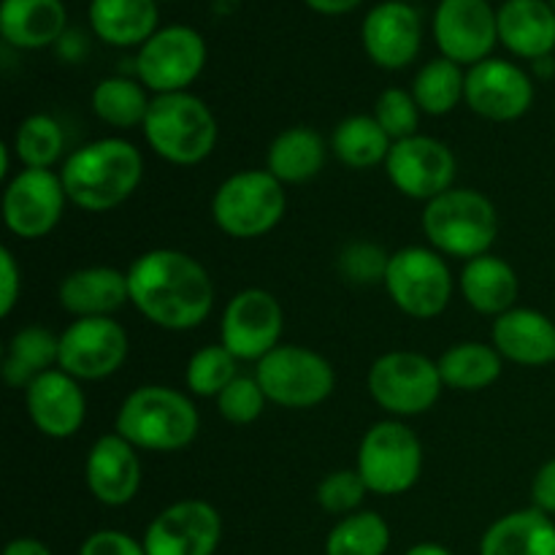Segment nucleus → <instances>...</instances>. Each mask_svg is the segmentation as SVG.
<instances>
[{
  "label": "nucleus",
  "instance_id": "obj_47",
  "mask_svg": "<svg viewBox=\"0 0 555 555\" xmlns=\"http://www.w3.org/2000/svg\"><path fill=\"white\" fill-rule=\"evenodd\" d=\"M404 555H455V553L448 551L444 545H437V542H417V545H412Z\"/></svg>",
  "mask_w": 555,
  "mask_h": 555
},
{
  "label": "nucleus",
  "instance_id": "obj_35",
  "mask_svg": "<svg viewBox=\"0 0 555 555\" xmlns=\"http://www.w3.org/2000/svg\"><path fill=\"white\" fill-rule=\"evenodd\" d=\"M390 547V526L374 509L345 515L325 540V555H385Z\"/></svg>",
  "mask_w": 555,
  "mask_h": 555
},
{
  "label": "nucleus",
  "instance_id": "obj_15",
  "mask_svg": "<svg viewBox=\"0 0 555 555\" xmlns=\"http://www.w3.org/2000/svg\"><path fill=\"white\" fill-rule=\"evenodd\" d=\"M285 331L282 304L260 287L236 293L222 309L220 345H225L238 361H263L276 350Z\"/></svg>",
  "mask_w": 555,
  "mask_h": 555
},
{
  "label": "nucleus",
  "instance_id": "obj_6",
  "mask_svg": "<svg viewBox=\"0 0 555 555\" xmlns=\"http://www.w3.org/2000/svg\"><path fill=\"white\" fill-rule=\"evenodd\" d=\"M287 209L285 184L269 171L247 168L236 171L217 188L211 198V217L225 236L260 238L274 231Z\"/></svg>",
  "mask_w": 555,
  "mask_h": 555
},
{
  "label": "nucleus",
  "instance_id": "obj_49",
  "mask_svg": "<svg viewBox=\"0 0 555 555\" xmlns=\"http://www.w3.org/2000/svg\"><path fill=\"white\" fill-rule=\"evenodd\" d=\"M401 3H415V0H401Z\"/></svg>",
  "mask_w": 555,
  "mask_h": 555
},
{
  "label": "nucleus",
  "instance_id": "obj_40",
  "mask_svg": "<svg viewBox=\"0 0 555 555\" xmlns=\"http://www.w3.org/2000/svg\"><path fill=\"white\" fill-rule=\"evenodd\" d=\"M390 255L374 242H352L339 253V274L352 285H385Z\"/></svg>",
  "mask_w": 555,
  "mask_h": 555
},
{
  "label": "nucleus",
  "instance_id": "obj_41",
  "mask_svg": "<svg viewBox=\"0 0 555 555\" xmlns=\"http://www.w3.org/2000/svg\"><path fill=\"white\" fill-rule=\"evenodd\" d=\"M369 488L358 469H336L318 486V504L331 515H352L366 499Z\"/></svg>",
  "mask_w": 555,
  "mask_h": 555
},
{
  "label": "nucleus",
  "instance_id": "obj_33",
  "mask_svg": "<svg viewBox=\"0 0 555 555\" xmlns=\"http://www.w3.org/2000/svg\"><path fill=\"white\" fill-rule=\"evenodd\" d=\"M150 106V90L130 76H108V79L98 81L95 90H92L95 117L119 130L144 128Z\"/></svg>",
  "mask_w": 555,
  "mask_h": 555
},
{
  "label": "nucleus",
  "instance_id": "obj_4",
  "mask_svg": "<svg viewBox=\"0 0 555 555\" xmlns=\"http://www.w3.org/2000/svg\"><path fill=\"white\" fill-rule=\"evenodd\" d=\"M423 236L444 258L475 260L491 253L499 236V211L486 193L453 188L423 209Z\"/></svg>",
  "mask_w": 555,
  "mask_h": 555
},
{
  "label": "nucleus",
  "instance_id": "obj_11",
  "mask_svg": "<svg viewBox=\"0 0 555 555\" xmlns=\"http://www.w3.org/2000/svg\"><path fill=\"white\" fill-rule=\"evenodd\" d=\"M206 41L195 27L168 25L160 27L133 60L135 79L155 95L188 92L190 85L206 68Z\"/></svg>",
  "mask_w": 555,
  "mask_h": 555
},
{
  "label": "nucleus",
  "instance_id": "obj_46",
  "mask_svg": "<svg viewBox=\"0 0 555 555\" xmlns=\"http://www.w3.org/2000/svg\"><path fill=\"white\" fill-rule=\"evenodd\" d=\"M3 555H52L41 540H33V537H16L9 545L3 547Z\"/></svg>",
  "mask_w": 555,
  "mask_h": 555
},
{
  "label": "nucleus",
  "instance_id": "obj_43",
  "mask_svg": "<svg viewBox=\"0 0 555 555\" xmlns=\"http://www.w3.org/2000/svg\"><path fill=\"white\" fill-rule=\"evenodd\" d=\"M22 293V269L9 247L0 249V318L14 312Z\"/></svg>",
  "mask_w": 555,
  "mask_h": 555
},
{
  "label": "nucleus",
  "instance_id": "obj_31",
  "mask_svg": "<svg viewBox=\"0 0 555 555\" xmlns=\"http://www.w3.org/2000/svg\"><path fill=\"white\" fill-rule=\"evenodd\" d=\"M439 374H442L444 388L464 390V393H475V390H486L502 377L504 358L493 345H482V341H459V345L448 347L442 358L437 361Z\"/></svg>",
  "mask_w": 555,
  "mask_h": 555
},
{
  "label": "nucleus",
  "instance_id": "obj_44",
  "mask_svg": "<svg viewBox=\"0 0 555 555\" xmlns=\"http://www.w3.org/2000/svg\"><path fill=\"white\" fill-rule=\"evenodd\" d=\"M531 502L537 509L547 513L553 518L555 515V459L540 466V472L534 475L531 482Z\"/></svg>",
  "mask_w": 555,
  "mask_h": 555
},
{
  "label": "nucleus",
  "instance_id": "obj_1",
  "mask_svg": "<svg viewBox=\"0 0 555 555\" xmlns=\"http://www.w3.org/2000/svg\"><path fill=\"white\" fill-rule=\"evenodd\" d=\"M130 304L163 331H193L215 309V282L201 260L182 249L157 247L128 269Z\"/></svg>",
  "mask_w": 555,
  "mask_h": 555
},
{
  "label": "nucleus",
  "instance_id": "obj_14",
  "mask_svg": "<svg viewBox=\"0 0 555 555\" xmlns=\"http://www.w3.org/2000/svg\"><path fill=\"white\" fill-rule=\"evenodd\" d=\"M385 173L404 198L428 204L453 190L459 160L444 141L417 133L390 146Z\"/></svg>",
  "mask_w": 555,
  "mask_h": 555
},
{
  "label": "nucleus",
  "instance_id": "obj_7",
  "mask_svg": "<svg viewBox=\"0 0 555 555\" xmlns=\"http://www.w3.org/2000/svg\"><path fill=\"white\" fill-rule=\"evenodd\" d=\"M356 469L369 493L401 496L412 491L423 472V444L401 421H379L363 434Z\"/></svg>",
  "mask_w": 555,
  "mask_h": 555
},
{
  "label": "nucleus",
  "instance_id": "obj_16",
  "mask_svg": "<svg viewBox=\"0 0 555 555\" xmlns=\"http://www.w3.org/2000/svg\"><path fill=\"white\" fill-rule=\"evenodd\" d=\"M434 41L442 57L477 65L493 57L499 43V16L488 0H439L434 11Z\"/></svg>",
  "mask_w": 555,
  "mask_h": 555
},
{
  "label": "nucleus",
  "instance_id": "obj_2",
  "mask_svg": "<svg viewBox=\"0 0 555 555\" xmlns=\"http://www.w3.org/2000/svg\"><path fill=\"white\" fill-rule=\"evenodd\" d=\"M144 177V157L128 139L90 141L70 152L63 163V188L68 201L79 209L101 215L122 206L139 190Z\"/></svg>",
  "mask_w": 555,
  "mask_h": 555
},
{
  "label": "nucleus",
  "instance_id": "obj_17",
  "mask_svg": "<svg viewBox=\"0 0 555 555\" xmlns=\"http://www.w3.org/2000/svg\"><path fill=\"white\" fill-rule=\"evenodd\" d=\"M222 540V518L204 499L168 504L144 531L146 555H215Z\"/></svg>",
  "mask_w": 555,
  "mask_h": 555
},
{
  "label": "nucleus",
  "instance_id": "obj_5",
  "mask_svg": "<svg viewBox=\"0 0 555 555\" xmlns=\"http://www.w3.org/2000/svg\"><path fill=\"white\" fill-rule=\"evenodd\" d=\"M141 130L152 152L171 166H198L215 152L220 139L215 112L190 90L152 98Z\"/></svg>",
  "mask_w": 555,
  "mask_h": 555
},
{
  "label": "nucleus",
  "instance_id": "obj_9",
  "mask_svg": "<svg viewBox=\"0 0 555 555\" xmlns=\"http://www.w3.org/2000/svg\"><path fill=\"white\" fill-rule=\"evenodd\" d=\"M266 399L285 410H312L331 399L336 374L328 358L301 345H280L255 366Z\"/></svg>",
  "mask_w": 555,
  "mask_h": 555
},
{
  "label": "nucleus",
  "instance_id": "obj_19",
  "mask_svg": "<svg viewBox=\"0 0 555 555\" xmlns=\"http://www.w3.org/2000/svg\"><path fill=\"white\" fill-rule=\"evenodd\" d=\"M363 52L377 68L401 70L415 63L423 47L421 11L412 3L385 0L377 3L361 25Z\"/></svg>",
  "mask_w": 555,
  "mask_h": 555
},
{
  "label": "nucleus",
  "instance_id": "obj_42",
  "mask_svg": "<svg viewBox=\"0 0 555 555\" xmlns=\"http://www.w3.org/2000/svg\"><path fill=\"white\" fill-rule=\"evenodd\" d=\"M79 555H146L144 542L133 540L130 534L117 529H101L92 531L85 542H81Z\"/></svg>",
  "mask_w": 555,
  "mask_h": 555
},
{
  "label": "nucleus",
  "instance_id": "obj_23",
  "mask_svg": "<svg viewBox=\"0 0 555 555\" xmlns=\"http://www.w3.org/2000/svg\"><path fill=\"white\" fill-rule=\"evenodd\" d=\"M60 307L79 318H112L130 301L128 271L112 266H87L63 276L57 287Z\"/></svg>",
  "mask_w": 555,
  "mask_h": 555
},
{
  "label": "nucleus",
  "instance_id": "obj_8",
  "mask_svg": "<svg viewBox=\"0 0 555 555\" xmlns=\"http://www.w3.org/2000/svg\"><path fill=\"white\" fill-rule=\"evenodd\" d=\"M366 385L374 404L393 417L426 415L444 390L437 361L412 350L379 356L369 369Z\"/></svg>",
  "mask_w": 555,
  "mask_h": 555
},
{
  "label": "nucleus",
  "instance_id": "obj_32",
  "mask_svg": "<svg viewBox=\"0 0 555 555\" xmlns=\"http://www.w3.org/2000/svg\"><path fill=\"white\" fill-rule=\"evenodd\" d=\"M390 135L385 133L383 125L374 119V114H352V117L341 119L334 128L331 135V152L339 157V163H345L347 168H374L390 155Z\"/></svg>",
  "mask_w": 555,
  "mask_h": 555
},
{
  "label": "nucleus",
  "instance_id": "obj_22",
  "mask_svg": "<svg viewBox=\"0 0 555 555\" xmlns=\"http://www.w3.org/2000/svg\"><path fill=\"white\" fill-rule=\"evenodd\" d=\"M491 345L504 361L540 369L555 363V323L529 307L499 314L491 328Z\"/></svg>",
  "mask_w": 555,
  "mask_h": 555
},
{
  "label": "nucleus",
  "instance_id": "obj_38",
  "mask_svg": "<svg viewBox=\"0 0 555 555\" xmlns=\"http://www.w3.org/2000/svg\"><path fill=\"white\" fill-rule=\"evenodd\" d=\"M421 106L415 103L410 90L401 87H388L379 92L377 103H374V119L383 125L390 141H404L410 135H417V125H421Z\"/></svg>",
  "mask_w": 555,
  "mask_h": 555
},
{
  "label": "nucleus",
  "instance_id": "obj_24",
  "mask_svg": "<svg viewBox=\"0 0 555 555\" xmlns=\"http://www.w3.org/2000/svg\"><path fill=\"white\" fill-rule=\"evenodd\" d=\"M499 43L520 60L555 54V11L547 0H504L496 9Z\"/></svg>",
  "mask_w": 555,
  "mask_h": 555
},
{
  "label": "nucleus",
  "instance_id": "obj_10",
  "mask_svg": "<svg viewBox=\"0 0 555 555\" xmlns=\"http://www.w3.org/2000/svg\"><path fill=\"white\" fill-rule=\"evenodd\" d=\"M453 271L437 249L404 247L390 255L385 291L390 301L410 318H439L453 298Z\"/></svg>",
  "mask_w": 555,
  "mask_h": 555
},
{
  "label": "nucleus",
  "instance_id": "obj_3",
  "mask_svg": "<svg viewBox=\"0 0 555 555\" xmlns=\"http://www.w3.org/2000/svg\"><path fill=\"white\" fill-rule=\"evenodd\" d=\"M193 399L168 385H141L119 404L114 431L146 453H179L198 437Z\"/></svg>",
  "mask_w": 555,
  "mask_h": 555
},
{
  "label": "nucleus",
  "instance_id": "obj_45",
  "mask_svg": "<svg viewBox=\"0 0 555 555\" xmlns=\"http://www.w3.org/2000/svg\"><path fill=\"white\" fill-rule=\"evenodd\" d=\"M314 14H323V16H341V14H350L356 11L363 0H304Z\"/></svg>",
  "mask_w": 555,
  "mask_h": 555
},
{
  "label": "nucleus",
  "instance_id": "obj_48",
  "mask_svg": "<svg viewBox=\"0 0 555 555\" xmlns=\"http://www.w3.org/2000/svg\"><path fill=\"white\" fill-rule=\"evenodd\" d=\"M547 3H551V5H553V11H555V0H547Z\"/></svg>",
  "mask_w": 555,
  "mask_h": 555
},
{
  "label": "nucleus",
  "instance_id": "obj_28",
  "mask_svg": "<svg viewBox=\"0 0 555 555\" xmlns=\"http://www.w3.org/2000/svg\"><path fill=\"white\" fill-rule=\"evenodd\" d=\"M480 555H555V520L542 509H515L488 526Z\"/></svg>",
  "mask_w": 555,
  "mask_h": 555
},
{
  "label": "nucleus",
  "instance_id": "obj_30",
  "mask_svg": "<svg viewBox=\"0 0 555 555\" xmlns=\"http://www.w3.org/2000/svg\"><path fill=\"white\" fill-rule=\"evenodd\" d=\"M60 363V336L41 325H25L11 336L3 356V379L11 388L25 390L33 379L52 372Z\"/></svg>",
  "mask_w": 555,
  "mask_h": 555
},
{
  "label": "nucleus",
  "instance_id": "obj_21",
  "mask_svg": "<svg viewBox=\"0 0 555 555\" xmlns=\"http://www.w3.org/2000/svg\"><path fill=\"white\" fill-rule=\"evenodd\" d=\"M85 482L101 504L125 507L133 502L141 488L139 450L117 431L103 434L87 453Z\"/></svg>",
  "mask_w": 555,
  "mask_h": 555
},
{
  "label": "nucleus",
  "instance_id": "obj_37",
  "mask_svg": "<svg viewBox=\"0 0 555 555\" xmlns=\"http://www.w3.org/2000/svg\"><path fill=\"white\" fill-rule=\"evenodd\" d=\"M238 377V358L225 345H206L188 361L184 385L193 396L217 399Z\"/></svg>",
  "mask_w": 555,
  "mask_h": 555
},
{
  "label": "nucleus",
  "instance_id": "obj_26",
  "mask_svg": "<svg viewBox=\"0 0 555 555\" xmlns=\"http://www.w3.org/2000/svg\"><path fill=\"white\" fill-rule=\"evenodd\" d=\"M459 287L464 301L475 312L488 314L496 320L499 314L515 309L520 296L518 271L499 255H480L475 260H466L464 271L459 276Z\"/></svg>",
  "mask_w": 555,
  "mask_h": 555
},
{
  "label": "nucleus",
  "instance_id": "obj_13",
  "mask_svg": "<svg viewBox=\"0 0 555 555\" xmlns=\"http://www.w3.org/2000/svg\"><path fill=\"white\" fill-rule=\"evenodd\" d=\"M130 352L128 331L114 318H79L60 334V363L74 379L98 383L125 366Z\"/></svg>",
  "mask_w": 555,
  "mask_h": 555
},
{
  "label": "nucleus",
  "instance_id": "obj_29",
  "mask_svg": "<svg viewBox=\"0 0 555 555\" xmlns=\"http://www.w3.org/2000/svg\"><path fill=\"white\" fill-rule=\"evenodd\" d=\"M328 157V144L323 135L307 125L287 128L271 141L266 155V171L282 184H304L318 177Z\"/></svg>",
  "mask_w": 555,
  "mask_h": 555
},
{
  "label": "nucleus",
  "instance_id": "obj_34",
  "mask_svg": "<svg viewBox=\"0 0 555 555\" xmlns=\"http://www.w3.org/2000/svg\"><path fill=\"white\" fill-rule=\"evenodd\" d=\"M466 70L448 57H434L412 79V98L428 117H444L464 101Z\"/></svg>",
  "mask_w": 555,
  "mask_h": 555
},
{
  "label": "nucleus",
  "instance_id": "obj_18",
  "mask_svg": "<svg viewBox=\"0 0 555 555\" xmlns=\"http://www.w3.org/2000/svg\"><path fill=\"white\" fill-rule=\"evenodd\" d=\"M464 101L477 117L513 122L534 106V81L520 65L488 57L466 70Z\"/></svg>",
  "mask_w": 555,
  "mask_h": 555
},
{
  "label": "nucleus",
  "instance_id": "obj_39",
  "mask_svg": "<svg viewBox=\"0 0 555 555\" xmlns=\"http://www.w3.org/2000/svg\"><path fill=\"white\" fill-rule=\"evenodd\" d=\"M266 404H269V399H266L258 377H244V374H238V377L217 396V410H220V415L225 417L228 423H233V426H249V423H255L263 415Z\"/></svg>",
  "mask_w": 555,
  "mask_h": 555
},
{
  "label": "nucleus",
  "instance_id": "obj_27",
  "mask_svg": "<svg viewBox=\"0 0 555 555\" xmlns=\"http://www.w3.org/2000/svg\"><path fill=\"white\" fill-rule=\"evenodd\" d=\"M90 27L103 43L119 49L144 47L160 27L157 0H90Z\"/></svg>",
  "mask_w": 555,
  "mask_h": 555
},
{
  "label": "nucleus",
  "instance_id": "obj_36",
  "mask_svg": "<svg viewBox=\"0 0 555 555\" xmlns=\"http://www.w3.org/2000/svg\"><path fill=\"white\" fill-rule=\"evenodd\" d=\"M11 150L22 168H52L65 152L63 125L52 114H30L16 128Z\"/></svg>",
  "mask_w": 555,
  "mask_h": 555
},
{
  "label": "nucleus",
  "instance_id": "obj_25",
  "mask_svg": "<svg viewBox=\"0 0 555 555\" xmlns=\"http://www.w3.org/2000/svg\"><path fill=\"white\" fill-rule=\"evenodd\" d=\"M68 11L63 0H0V36L14 49H43L63 41Z\"/></svg>",
  "mask_w": 555,
  "mask_h": 555
},
{
  "label": "nucleus",
  "instance_id": "obj_20",
  "mask_svg": "<svg viewBox=\"0 0 555 555\" xmlns=\"http://www.w3.org/2000/svg\"><path fill=\"white\" fill-rule=\"evenodd\" d=\"M25 406L33 426L49 439H70L85 426L87 396L79 379L63 369H52L33 379L25 388Z\"/></svg>",
  "mask_w": 555,
  "mask_h": 555
},
{
  "label": "nucleus",
  "instance_id": "obj_12",
  "mask_svg": "<svg viewBox=\"0 0 555 555\" xmlns=\"http://www.w3.org/2000/svg\"><path fill=\"white\" fill-rule=\"evenodd\" d=\"M68 193L52 168H22L3 193V222L22 242L49 236L60 225Z\"/></svg>",
  "mask_w": 555,
  "mask_h": 555
}]
</instances>
